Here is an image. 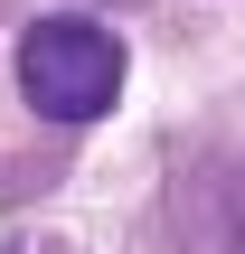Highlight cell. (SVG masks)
<instances>
[{"mask_svg":"<svg viewBox=\"0 0 245 254\" xmlns=\"http://www.w3.org/2000/svg\"><path fill=\"white\" fill-rule=\"evenodd\" d=\"M19 94L47 123H94L123 94V38L94 19H38L19 38Z\"/></svg>","mask_w":245,"mask_h":254,"instance_id":"cell-1","label":"cell"}]
</instances>
